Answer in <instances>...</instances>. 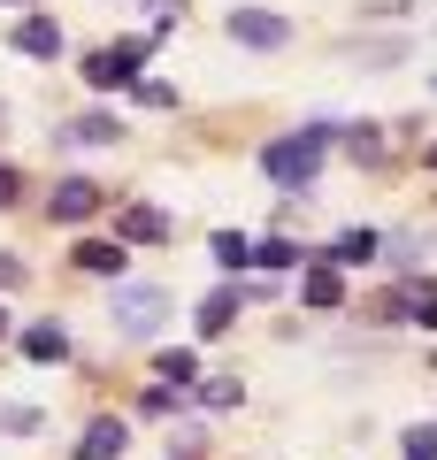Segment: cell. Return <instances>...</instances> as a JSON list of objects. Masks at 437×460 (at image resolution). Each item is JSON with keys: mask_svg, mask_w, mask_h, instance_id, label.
<instances>
[{"mask_svg": "<svg viewBox=\"0 0 437 460\" xmlns=\"http://www.w3.org/2000/svg\"><path fill=\"white\" fill-rule=\"evenodd\" d=\"M338 131H345V123H308V131H291V138H269V146H261V177H269V184H291V192H308Z\"/></svg>", "mask_w": 437, "mask_h": 460, "instance_id": "6da1fadb", "label": "cell"}, {"mask_svg": "<svg viewBox=\"0 0 437 460\" xmlns=\"http://www.w3.org/2000/svg\"><path fill=\"white\" fill-rule=\"evenodd\" d=\"M146 54H154V39H115V47H93L85 54V84L93 93H115V84H130L146 69Z\"/></svg>", "mask_w": 437, "mask_h": 460, "instance_id": "7a4b0ae2", "label": "cell"}, {"mask_svg": "<svg viewBox=\"0 0 437 460\" xmlns=\"http://www.w3.org/2000/svg\"><path fill=\"white\" fill-rule=\"evenodd\" d=\"M169 314V292L162 284H115V330H130V338H154Z\"/></svg>", "mask_w": 437, "mask_h": 460, "instance_id": "3957f363", "label": "cell"}, {"mask_svg": "<svg viewBox=\"0 0 437 460\" xmlns=\"http://www.w3.org/2000/svg\"><path fill=\"white\" fill-rule=\"evenodd\" d=\"M230 39H238V47H284L291 23L276 16V8H230Z\"/></svg>", "mask_w": 437, "mask_h": 460, "instance_id": "277c9868", "label": "cell"}, {"mask_svg": "<svg viewBox=\"0 0 437 460\" xmlns=\"http://www.w3.org/2000/svg\"><path fill=\"white\" fill-rule=\"evenodd\" d=\"M93 208H100V184H85V177H62V184H54V199H47L54 223H85Z\"/></svg>", "mask_w": 437, "mask_h": 460, "instance_id": "5b68a950", "label": "cell"}, {"mask_svg": "<svg viewBox=\"0 0 437 460\" xmlns=\"http://www.w3.org/2000/svg\"><path fill=\"white\" fill-rule=\"evenodd\" d=\"M130 445V429L115 422V414H100V422H85V438H77V460H115Z\"/></svg>", "mask_w": 437, "mask_h": 460, "instance_id": "8992f818", "label": "cell"}, {"mask_svg": "<svg viewBox=\"0 0 437 460\" xmlns=\"http://www.w3.org/2000/svg\"><path fill=\"white\" fill-rule=\"evenodd\" d=\"M69 261H77V277H123L130 253L108 246V238H77V253H69Z\"/></svg>", "mask_w": 437, "mask_h": 460, "instance_id": "52a82bcc", "label": "cell"}, {"mask_svg": "<svg viewBox=\"0 0 437 460\" xmlns=\"http://www.w3.org/2000/svg\"><path fill=\"white\" fill-rule=\"evenodd\" d=\"M16 47L31 54V62H54V54H62V23H54V16H23L16 23Z\"/></svg>", "mask_w": 437, "mask_h": 460, "instance_id": "ba28073f", "label": "cell"}, {"mask_svg": "<svg viewBox=\"0 0 437 460\" xmlns=\"http://www.w3.org/2000/svg\"><path fill=\"white\" fill-rule=\"evenodd\" d=\"M245 307V284H230V292H215V299H200V338H223L230 330V314Z\"/></svg>", "mask_w": 437, "mask_h": 460, "instance_id": "9c48e42d", "label": "cell"}, {"mask_svg": "<svg viewBox=\"0 0 437 460\" xmlns=\"http://www.w3.org/2000/svg\"><path fill=\"white\" fill-rule=\"evenodd\" d=\"M115 138H123L115 115H77V123H69V146H115Z\"/></svg>", "mask_w": 437, "mask_h": 460, "instance_id": "30bf717a", "label": "cell"}, {"mask_svg": "<svg viewBox=\"0 0 437 460\" xmlns=\"http://www.w3.org/2000/svg\"><path fill=\"white\" fill-rule=\"evenodd\" d=\"M23 353H31V361H69V338L54 323H31L23 330Z\"/></svg>", "mask_w": 437, "mask_h": 460, "instance_id": "8fae6325", "label": "cell"}, {"mask_svg": "<svg viewBox=\"0 0 437 460\" xmlns=\"http://www.w3.org/2000/svg\"><path fill=\"white\" fill-rule=\"evenodd\" d=\"M123 238H146V246H154V238H169V215L162 208H130L123 215Z\"/></svg>", "mask_w": 437, "mask_h": 460, "instance_id": "7c38bea8", "label": "cell"}, {"mask_svg": "<svg viewBox=\"0 0 437 460\" xmlns=\"http://www.w3.org/2000/svg\"><path fill=\"white\" fill-rule=\"evenodd\" d=\"M245 261H261V269H299V261H308V253L291 246V238H261V246L245 253Z\"/></svg>", "mask_w": 437, "mask_h": 460, "instance_id": "4fadbf2b", "label": "cell"}, {"mask_svg": "<svg viewBox=\"0 0 437 460\" xmlns=\"http://www.w3.org/2000/svg\"><path fill=\"white\" fill-rule=\"evenodd\" d=\"M299 292H308V307H338L345 284H338V269H308V284H299Z\"/></svg>", "mask_w": 437, "mask_h": 460, "instance_id": "5bb4252c", "label": "cell"}, {"mask_svg": "<svg viewBox=\"0 0 437 460\" xmlns=\"http://www.w3.org/2000/svg\"><path fill=\"white\" fill-rule=\"evenodd\" d=\"M0 438H39V407H16V399H0Z\"/></svg>", "mask_w": 437, "mask_h": 460, "instance_id": "9a60e30c", "label": "cell"}, {"mask_svg": "<svg viewBox=\"0 0 437 460\" xmlns=\"http://www.w3.org/2000/svg\"><path fill=\"white\" fill-rule=\"evenodd\" d=\"M369 253H376V238H369V230H345V238L323 253V261H369Z\"/></svg>", "mask_w": 437, "mask_h": 460, "instance_id": "2e32d148", "label": "cell"}, {"mask_svg": "<svg viewBox=\"0 0 437 460\" xmlns=\"http://www.w3.org/2000/svg\"><path fill=\"white\" fill-rule=\"evenodd\" d=\"M154 368H162V384H192V376H200V361H192V353H177V345H169Z\"/></svg>", "mask_w": 437, "mask_h": 460, "instance_id": "e0dca14e", "label": "cell"}, {"mask_svg": "<svg viewBox=\"0 0 437 460\" xmlns=\"http://www.w3.org/2000/svg\"><path fill=\"white\" fill-rule=\"evenodd\" d=\"M192 399H200V407H238V384H192Z\"/></svg>", "mask_w": 437, "mask_h": 460, "instance_id": "ac0fdd59", "label": "cell"}, {"mask_svg": "<svg viewBox=\"0 0 437 460\" xmlns=\"http://www.w3.org/2000/svg\"><path fill=\"white\" fill-rule=\"evenodd\" d=\"M245 253H254V246H245L238 230H223V238H215V261H223V269H245Z\"/></svg>", "mask_w": 437, "mask_h": 460, "instance_id": "d6986e66", "label": "cell"}, {"mask_svg": "<svg viewBox=\"0 0 437 460\" xmlns=\"http://www.w3.org/2000/svg\"><path fill=\"white\" fill-rule=\"evenodd\" d=\"M406 460H437V429H430V422L406 429Z\"/></svg>", "mask_w": 437, "mask_h": 460, "instance_id": "ffe728a7", "label": "cell"}, {"mask_svg": "<svg viewBox=\"0 0 437 460\" xmlns=\"http://www.w3.org/2000/svg\"><path fill=\"white\" fill-rule=\"evenodd\" d=\"M23 284V253H0V292H16Z\"/></svg>", "mask_w": 437, "mask_h": 460, "instance_id": "44dd1931", "label": "cell"}, {"mask_svg": "<svg viewBox=\"0 0 437 460\" xmlns=\"http://www.w3.org/2000/svg\"><path fill=\"white\" fill-rule=\"evenodd\" d=\"M16 199H23V177H16L8 162H0V208H16Z\"/></svg>", "mask_w": 437, "mask_h": 460, "instance_id": "7402d4cb", "label": "cell"}, {"mask_svg": "<svg viewBox=\"0 0 437 460\" xmlns=\"http://www.w3.org/2000/svg\"><path fill=\"white\" fill-rule=\"evenodd\" d=\"M0 323H8V314H0Z\"/></svg>", "mask_w": 437, "mask_h": 460, "instance_id": "603a6c76", "label": "cell"}]
</instances>
